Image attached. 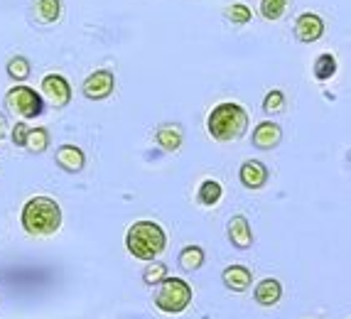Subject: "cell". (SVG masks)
<instances>
[{
	"mask_svg": "<svg viewBox=\"0 0 351 319\" xmlns=\"http://www.w3.org/2000/svg\"><path fill=\"white\" fill-rule=\"evenodd\" d=\"M20 224L29 236H54L62 226V206L52 197H32L20 211Z\"/></svg>",
	"mask_w": 351,
	"mask_h": 319,
	"instance_id": "obj_1",
	"label": "cell"
},
{
	"mask_svg": "<svg viewBox=\"0 0 351 319\" xmlns=\"http://www.w3.org/2000/svg\"><path fill=\"white\" fill-rule=\"evenodd\" d=\"M206 130L217 143H231V140H241L248 130V113L243 106L223 101V104L214 106L206 116Z\"/></svg>",
	"mask_w": 351,
	"mask_h": 319,
	"instance_id": "obj_2",
	"label": "cell"
},
{
	"mask_svg": "<svg viewBox=\"0 0 351 319\" xmlns=\"http://www.w3.org/2000/svg\"><path fill=\"white\" fill-rule=\"evenodd\" d=\"M167 246V233L155 221H135L125 231V248L138 261H158Z\"/></svg>",
	"mask_w": 351,
	"mask_h": 319,
	"instance_id": "obj_3",
	"label": "cell"
},
{
	"mask_svg": "<svg viewBox=\"0 0 351 319\" xmlns=\"http://www.w3.org/2000/svg\"><path fill=\"white\" fill-rule=\"evenodd\" d=\"M192 285L182 278H167L165 283L158 285V292L152 297L155 307L165 314H180L192 305Z\"/></svg>",
	"mask_w": 351,
	"mask_h": 319,
	"instance_id": "obj_4",
	"label": "cell"
},
{
	"mask_svg": "<svg viewBox=\"0 0 351 319\" xmlns=\"http://www.w3.org/2000/svg\"><path fill=\"white\" fill-rule=\"evenodd\" d=\"M5 108L12 116L20 121H29V118L42 116L45 110V96L35 88L25 86V84H15L12 88H8L5 93Z\"/></svg>",
	"mask_w": 351,
	"mask_h": 319,
	"instance_id": "obj_5",
	"label": "cell"
},
{
	"mask_svg": "<svg viewBox=\"0 0 351 319\" xmlns=\"http://www.w3.org/2000/svg\"><path fill=\"white\" fill-rule=\"evenodd\" d=\"M116 88V74L108 69H96L84 79L82 93L88 101H106Z\"/></svg>",
	"mask_w": 351,
	"mask_h": 319,
	"instance_id": "obj_6",
	"label": "cell"
},
{
	"mask_svg": "<svg viewBox=\"0 0 351 319\" xmlns=\"http://www.w3.org/2000/svg\"><path fill=\"white\" fill-rule=\"evenodd\" d=\"M40 93L52 108H64L71 101V84L64 74H47L40 84Z\"/></svg>",
	"mask_w": 351,
	"mask_h": 319,
	"instance_id": "obj_7",
	"label": "cell"
},
{
	"mask_svg": "<svg viewBox=\"0 0 351 319\" xmlns=\"http://www.w3.org/2000/svg\"><path fill=\"white\" fill-rule=\"evenodd\" d=\"M324 35V20L317 12H302L295 20V37L302 45H312V42L322 40Z\"/></svg>",
	"mask_w": 351,
	"mask_h": 319,
	"instance_id": "obj_8",
	"label": "cell"
},
{
	"mask_svg": "<svg viewBox=\"0 0 351 319\" xmlns=\"http://www.w3.org/2000/svg\"><path fill=\"white\" fill-rule=\"evenodd\" d=\"M251 143L258 150H276L282 143V128L273 121H263L253 128L251 133Z\"/></svg>",
	"mask_w": 351,
	"mask_h": 319,
	"instance_id": "obj_9",
	"label": "cell"
},
{
	"mask_svg": "<svg viewBox=\"0 0 351 319\" xmlns=\"http://www.w3.org/2000/svg\"><path fill=\"white\" fill-rule=\"evenodd\" d=\"M268 167H265L261 160H246V163L239 167V180L241 185L246 187V189L256 191V189H263L265 185H268Z\"/></svg>",
	"mask_w": 351,
	"mask_h": 319,
	"instance_id": "obj_10",
	"label": "cell"
},
{
	"mask_svg": "<svg viewBox=\"0 0 351 319\" xmlns=\"http://www.w3.org/2000/svg\"><path fill=\"white\" fill-rule=\"evenodd\" d=\"M226 236L231 241V246L239 250H246L253 246V228L243 214L231 216V221L226 224Z\"/></svg>",
	"mask_w": 351,
	"mask_h": 319,
	"instance_id": "obj_11",
	"label": "cell"
},
{
	"mask_svg": "<svg viewBox=\"0 0 351 319\" xmlns=\"http://www.w3.org/2000/svg\"><path fill=\"white\" fill-rule=\"evenodd\" d=\"M54 163L69 174H79L86 165V155H84L82 147L76 145H59L54 152Z\"/></svg>",
	"mask_w": 351,
	"mask_h": 319,
	"instance_id": "obj_12",
	"label": "cell"
},
{
	"mask_svg": "<svg viewBox=\"0 0 351 319\" xmlns=\"http://www.w3.org/2000/svg\"><path fill=\"white\" fill-rule=\"evenodd\" d=\"M221 283L226 290L231 292H246L248 287H251L253 283V273H251V268L246 265H228L223 268V273H221Z\"/></svg>",
	"mask_w": 351,
	"mask_h": 319,
	"instance_id": "obj_13",
	"label": "cell"
},
{
	"mask_svg": "<svg viewBox=\"0 0 351 319\" xmlns=\"http://www.w3.org/2000/svg\"><path fill=\"white\" fill-rule=\"evenodd\" d=\"M253 300L261 307H276L278 302L282 300V285L276 278H265L253 287Z\"/></svg>",
	"mask_w": 351,
	"mask_h": 319,
	"instance_id": "obj_14",
	"label": "cell"
},
{
	"mask_svg": "<svg viewBox=\"0 0 351 319\" xmlns=\"http://www.w3.org/2000/svg\"><path fill=\"white\" fill-rule=\"evenodd\" d=\"M155 143L162 147L165 152H177L184 143V133L177 123H165L155 130Z\"/></svg>",
	"mask_w": 351,
	"mask_h": 319,
	"instance_id": "obj_15",
	"label": "cell"
},
{
	"mask_svg": "<svg viewBox=\"0 0 351 319\" xmlns=\"http://www.w3.org/2000/svg\"><path fill=\"white\" fill-rule=\"evenodd\" d=\"M62 15V0H32V18L40 25H54Z\"/></svg>",
	"mask_w": 351,
	"mask_h": 319,
	"instance_id": "obj_16",
	"label": "cell"
},
{
	"mask_svg": "<svg viewBox=\"0 0 351 319\" xmlns=\"http://www.w3.org/2000/svg\"><path fill=\"white\" fill-rule=\"evenodd\" d=\"M177 263H180V268L184 273H197V270L204 268L206 253L202 246H184V248L180 250V255H177Z\"/></svg>",
	"mask_w": 351,
	"mask_h": 319,
	"instance_id": "obj_17",
	"label": "cell"
},
{
	"mask_svg": "<svg viewBox=\"0 0 351 319\" xmlns=\"http://www.w3.org/2000/svg\"><path fill=\"white\" fill-rule=\"evenodd\" d=\"M337 69H339V64H337V57L332 52H322L312 64V74H315L317 82H329L337 74Z\"/></svg>",
	"mask_w": 351,
	"mask_h": 319,
	"instance_id": "obj_18",
	"label": "cell"
},
{
	"mask_svg": "<svg viewBox=\"0 0 351 319\" xmlns=\"http://www.w3.org/2000/svg\"><path fill=\"white\" fill-rule=\"evenodd\" d=\"M221 197H223V187L217 180H204L199 185V189H197V202L202 206H217L221 202Z\"/></svg>",
	"mask_w": 351,
	"mask_h": 319,
	"instance_id": "obj_19",
	"label": "cell"
},
{
	"mask_svg": "<svg viewBox=\"0 0 351 319\" xmlns=\"http://www.w3.org/2000/svg\"><path fill=\"white\" fill-rule=\"evenodd\" d=\"M5 71L8 76H10L15 84H23L29 79V71H32V64H29L27 57H23V54H15V57L8 59L5 64Z\"/></svg>",
	"mask_w": 351,
	"mask_h": 319,
	"instance_id": "obj_20",
	"label": "cell"
},
{
	"mask_svg": "<svg viewBox=\"0 0 351 319\" xmlns=\"http://www.w3.org/2000/svg\"><path fill=\"white\" fill-rule=\"evenodd\" d=\"M49 147V130L47 128H32L27 135V143H25V150L29 155H42V152H47Z\"/></svg>",
	"mask_w": 351,
	"mask_h": 319,
	"instance_id": "obj_21",
	"label": "cell"
},
{
	"mask_svg": "<svg viewBox=\"0 0 351 319\" xmlns=\"http://www.w3.org/2000/svg\"><path fill=\"white\" fill-rule=\"evenodd\" d=\"M167 278H170V270L160 261H147V265L143 268V283L145 285H160Z\"/></svg>",
	"mask_w": 351,
	"mask_h": 319,
	"instance_id": "obj_22",
	"label": "cell"
},
{
	"mask_svg": "<svg viewBox=\"0 0 351 319\" xmlns=\"http://www.w3.org/2000/svg\"><path fill=\"white\" fill-rule=\"evenodd\" d=\"M223 18L228 20L231 25H248L253 20V10L243 3H234L223 10Z\"/></svg>",
	"mask_w": 351,
	"mask_h": 319,
	"instance_id": "obj_23",
	"label": "cell"
},
{
	"mask_svg": "<svg viewBox=\"0 0 351 319\" xmlns=\"http://www.w3.org/2000/svg\"><path fill=\"white\" fill-rule=\"evenodd\" d=\"M290 0H261V15L270 23H276L285 15Z\"/></svg>",
	"mask_w": 351,
	"mask_h": 319,
	"instance_id": "obj_24",
	"label": "cell"
},
{
	"mask_svg": "<svg viewBox=\"0 0 351 319\" xmlns=\"http://www.w3.org/2000/svg\"><path fill=\"white\" fill-rule=\"evenodd\" d=\"M285 104H287L285 93H282L280 88H273V91L265 93L263 113H265V116H276V113H280V110L285 108Z\"/></svg>",
	"mask_w": 351,
	"mask_h": 319,
	"instance_id": "obj_25",
	"label": "cell"
},
{
	"mask_svg": "<svg viewBox=\"0 0 351 319\" xmlns=\"http://www.w3.org/2000/svg\"><path fill=\"white\" fill-rule=\"evenodd\" d=\"M29 130H32V128H29V123H27V121H18V123H15V126H12V130H10L12 145H15V147H25Z\"/></svg>",
	"mask_w": 351,
	"mask_h": 319,
	"instance_id": "obj_26",
	"label": "cell"
},
{
	"mask_svg": "<svg viewBox=\"0 0 351 319\" xmlns=\"http://www.w3.org/2000/svg\"><path fill=\"white\" fill-rule=\"evenodd\" d=\"M5 130H8V123H5V116L0 113V140L5 138Z\"/></svg>",
	"mask_w": 351,
	"mask_h": 319,
	"instance_id": "obj_27",
	"label": "cell"
}]
</instances>
